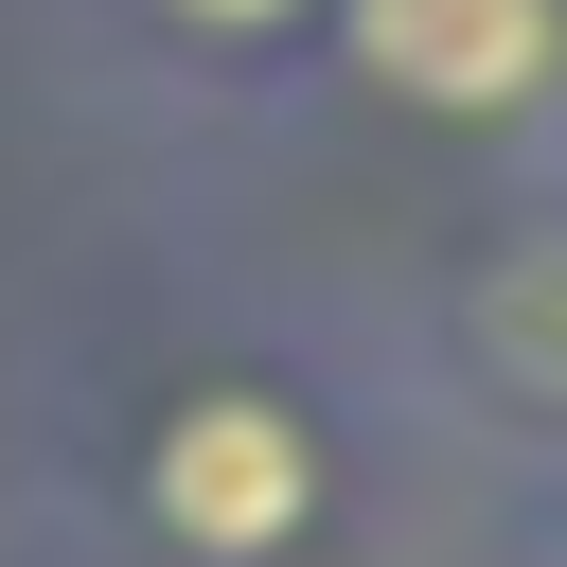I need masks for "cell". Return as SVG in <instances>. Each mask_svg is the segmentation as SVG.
I'll use <instances>...</instances> for the list:
<instances>
[{
	"label": "cell",
	"mask_w": 567,
	"mask_h": 567,
	"mask_svg": "<svg viewBox=\"0 0 567 567\" xmlns=\"http://www.w3.org/2000/svg\"><path fill=\"white\" fill-rule=\"evenodd\" d=\"M177 18H213V35H266V18H284V0H177Z\"/></svg>",
	"instance_id": "4"
},
{
	"label": "cell",
	"mask_w": 567,
	"mask_h": 567,
	"mask_svg": "<svg viewBox=\"0 0 567 567\" xmlns=\"http://www.w3.org/2000/svg\"><path fill=\"white\" fill-rule=\"evenodd\" d=\"M354 53L408 106H532L567 71V0H354Z\"/></svg>",
	"instance_id": "2"
},
{
	"label": "cell",
	"mask_w": 567,
	"mask_h": 567,
	"mask_svg": "<svg viewBox=\"0 0 567 567\" xmlns=\"http://www.w3.org/2000/svg\"><path fill=\"white\" fill-rule=\"evenodd\" d=\"M301 514H319V443H301L266 390H195V408L159 425V532H177V549L248 567V549H284Z\"/></svg>",
	"instance_id": "1"
},
{
	"label": "cell",
	"mask_w": 567,
	"mask_h": 567,
	"mask_svg": "<svg viewBox=\"0 0 567 567\" xmlns=\"http://www.w3.org/2000/svg\"><path fill=\"white\" fill-rule=\"evenodd\" d=\"M478 337H496L532 390H567V248H514V266L478 284Z\"/></svg>",
	"instance_id": "3"
}]
</instances>
